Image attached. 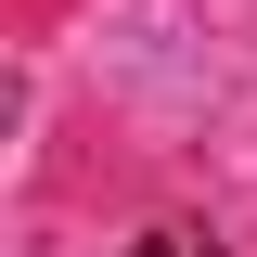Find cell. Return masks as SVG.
<instances>
[{"instance_id": "6da1fadb", "label": "cell", "mask_w": 257, "mask_h": 257, "mask_svg": "<svg viewBox=\"0 0 257 257\" xmlns=\"http://www.w3.org/2000/svg\"><path fill=\"white\" fill-rule=\"evenodd\" d=\"M128 257H219V244H206V231H142Z\"/></svg>"}]
</instances>
